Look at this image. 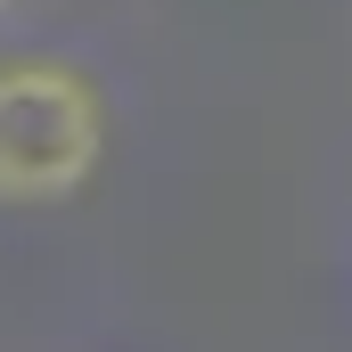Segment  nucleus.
Wrapping results in <instances>:
<instances>
[{"instance_id": "f257e3e1", "label": "nucleus", "mask_w": 352, "mask_h": 352, "mask_svg": "<svg viewBox=\"0 0 352 352\" xmlns=\"http://www.w3.org/2000/svg\"><path fill=\"white\" fill-rule=\"evenodd\" d=\"M107 156V98L74 58H0V205H58Z\"/></svg>"}, {"instance_id": "f03ea898", "label": "nucleus", "mask_w": 352, "mask_h": 352, "mask_svg": "<svg viewBox=\"0 0 352 352\" xmlns=\"http://www.w3.org/2000/svg\"><path fill=\"white\" fill-rule=\"evenodd\" d=\"M0 8H8V0H0Z\"/></svg>"}]
</instances>
